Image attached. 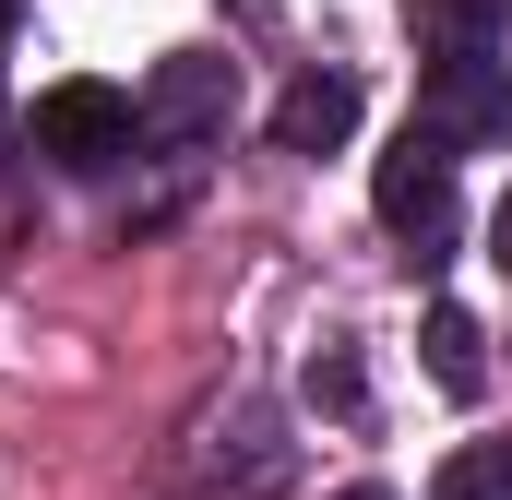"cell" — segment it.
<instances>
[{
  "mask_svg": "<svg viewBox=\"0 0 512 500\" xmlns=\"http://www.w3.org/2000/svg\"><path fill=\"white\" fill-rule=\"evenodd\" d=\"M417 131H441V143H501L512 131V72L489 48H441L429 84H417Z\"/></svg>",
  "mask_w": 512,
  "mask_h": 500,
  "instance_id": "obj_3",
  "label": "cell"
},
{
  "mask_svg": "<svg viewBox=\"0 0 512 500\" xmlns=\"http://www.w3.org/2000/svg\"><path fill=\"white\" fill-rule=\"evenodd\" d=\"M405 12H417L441 48H489V0H405Z\"/></svg>",
  "mask_w": 512,
  "mask_h": 500,
  "instance_id": "obj_8",
  "label": "cell"
},
{
  "mask_svg": "<svg viewBox=\"0 0 512 500\" xmlns=\"http://www.w3.org/2000/svg\"><path fill=\"white\" fill-rule=\"evenodd\" d=\"M489 239H501V262H512V191H501V227H489Z\"/></svg>",
  "mask_w": 512,
  "mask_h": 500,
  "instance_id": "obj_10",
  "label": "cell"
},
{
  "mask_svg": "<svg viewBox=\"0 0 512 500\" xmlns=\"http://www.w3.org/2000/svg\"><path fill=\"white\" fill-rule=\"evenodd\" d=\"M429 500H512V441H465V453L429 477Z\"/></svg>",
  "mask_w": 512,
  "mask_h": 500,
  "instance_id": "obj_6",
  "label": "cell"
},
{
  "mask_svg": "<svg viewBox=\"0 0 512 500\" xmlns=\"http://www.w3.org/2000/svg\"><path fill=\"white\" fill-rule=\"evenodd\" d=\"M429 381H441V393H477V381H489L477 322H465V310H429Z\"/></svg>",
  "mask_w": 512,
  "mask_h": 500,
  "instance_id": "obj_7",
  "label": "cell"
},
{
  "mask_svg": "<svg viewBox=\"0 0 512 500\" xmlns=\"http://www.w3.org/2000/svg\"><path fill=\"white\" fill-rule=\"evenodd\" d=\"M310 405L358 417V346H322V358H310Z\"/></svg>",
  "mask_w": 512,
  "mask_h": 500,
  "instance_id": "obj_9",
  "label": "cell"
},
{
  "mask_svg": "<svg viewBox=\"0 0 512 500\" xmlns=\"http://www.w3.org/2000/svg\"><path fill=\"white\" fill-rule=\"evenodd\" d=\"M215 120H227V60L179 48V60L155 72V96H143V131H167V143H203Z\"/></svg>",
  "mask_w": 512,
  "mask_h": 500,
  "instance_id": "obj_4",
  "label": "cell"
},
{
  "mask_svg": "<svg viewBox=\"0 0 512 500\" xmlns=\"http://www.w3.org/2000/svg\"><path fill=\"white\" fill-rule=\"evenodd\" d=\"M334 500H393V489H334Z\"/></svg>",
  "mask_w": 512,
  "mask_h": 500,
  "instance_id": "obj_11",
  "label": "cell"
},
{
  "mask_svg": "<svg viewBox=\"0 0 512 500\" xmlns=\"http://www.w3.org/2000/svg\"><path fill=\"white\" fill-rule=\"evenodd\" d=\"M346 131H358V72H298L274 96V143L286 155H334Z\"/></svg>",
  "mask_w": 512,
  "mask_h": 500,
  "instance_id": "obj_5",
  "label": "cell"
},
{
  "mask_svg": "<svg viewBox=\"0 0 512 500\" xmlns=\"http://www.w3.org/2000/svg\"><path fill=\"white\" fill-rule=\"evenodd\" d=\"M131 131H143V108H131L120 84H96V72H84V84H48V96H36L24 143H36L60 179H96V167H120V155H131Z\"/></svg>",
  "mask_w": 512,
  "mask_h": 500,
  "instance_id": "obj_1",
  "label": "cell"
},
{
  "mask_svg": "<svg viewBox=\"0 0 512 500\" xmlns=\"http://www.w3.org/2000/svg\"><path fill=\"white\" fill-rule=\"evenodd\" d=\"M0 36H12V0H0Z\"/></svg>",
  "mask_w": 512,
  "mask_h": 500,
  "instance_id": "obj_12",
  "label": "cell"
},
{
  "mask_svg": "<svg viewBox=\"0 0 512 500\" xmlns=\"http://www.w3.org/2000/svg\"><path fill=\"white\" fill-rule=\"evenodd\" d=\"M370 203H382L393 239H417V262H441V239H453V143L405 120V143L370 167Z\"/></svg>",
  "mask_w": 512,
  "mask_h": 500,
  "instance_id": "obj_2",
  "label": "cell"
}]
</instances>
